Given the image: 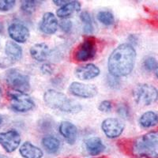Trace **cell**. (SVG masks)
I'll use <instances>...</instances> for the list:
<instances>
[{
	"mask_svg": "<svg viewBox=\"0 0 158 158\" xmlns=\"http://www.w3.org/2000/svg\"><path fill=\"white\" fill-rule=\"evenodd\" d=\"M97 45L96 39L93 36H89L76 48L73 57L77 62H86L94 59L97 54Z\"/></svg>",
	"mask_w": 158,
	"mask_h": 158,
	"instance_id": "obj_6",
	"label": "cell"
},
{
	"mask_svg": "<svg viewBox=\"0 0 158 158\" xmlns=\"http://www.w3.org/2000/svg\"><path fill=\"white\" fill-rule=\"evenodd\" d=\"M81 10V3L77 1H69L67 4L59 8L56 15L62 19H67L73 14L79 12Z\"/></svg>",
	"mask_w": 158,
	"mask_h": 158,
	"instance_id": "obj_18",
	"label": "cell"
},
{
	"mask_svg": "<svg viewBox=\"0 0 158 158\" xmlns=\"http://www.w3.org/2000/svg\"><path fill=\"white\" fill-rule=\"evenodd\" d=\"M2 121H3V118H2V117L1 116V115H0V125H1V124H2Z\"/></svg>",
	"mask_w": 158,
	"mask_h": 158,
	"instance_id": "obj_33",
	"label": "cell"
},
{
	"mask_svg": "<svg viewBox=\"0 0 158 158\" xmlns=\"http://www.w3.org/2000/svg\"><path fill=\"white\" fill-rule=\"evenodd\" d=\"M101 129L108 138L114 139L122 135L125 129V123L118 118H108L101 123Z\"/></svg>",
	"mask_w": 158,
	"mask_h": 158,
	"instance_id": "obj_8",
	"label": "cell"
},
{
	"mask_svg": "<svg viewBox=\"0 0 158 158\" xmlns=\"http://www.w3.org/2000/svg\"><path fill=\"white\" fill-rule=\"evenodd\" d=\"M44 101L50 108L66 113H77L82 107L74 100L68 98L64 94L55 89H48L44 94Z\"/></svg>",
	"mask_w": 158,
	"mask_h": 158,
	"instance_id": "obj_3",
	"label": "cell"
},
{
	"mask_svg": "<svg viewBox=\"0 0 158 158\" xmlns=\"http://www.w3.org/2000/svg\"><path fill=\"white\" fill-rule=\"evenodd\" d=\"M59 131L66 142L70 145H74L77 138V128L70 121H63L59 124Z\"/></svg>",
	"mask_w": 158,
	"mask_h": 158,
	"instance_id": "obj_13",
	"label": "cell"
},
{
	"mask_svg": "<svg viewBox=\"0 0 158 158\" xmlns=\"http://www.w3.org/2000/svg\"><path fill=\"white\" fill-rule=\"evenodd\" d=\"M157 62H156V59L153 56H147L146 59H144L143 61V67L146 69L147 71H153V70H156V67H157Z\"/></svg>",
	"mask_w": 158,
	"mask_h": 158,
	"instance_id": "obj_25",
	"label": "cell"
},
{
	"mask_svg": "<svg viewBox=\"0 0 158 158\" xmlns=\"http://www.w3.org/2000/svg\"><path fill=\"white\" fill-rule=\"evenodd\" d=\"M80 18L83 23V32L85 34H92L94 31V25L89 13L83 11L80 15Z\"/></svg>",
	"mask_w": 158,
	"mask_h": 158,
	"instance_id": "obj_22",
	"label": "cell"
},
{
	"mask_svg": "<svg viewBox=\"0 0 158 158\" xmlns=\"http://www.w3.org/2000/svg\"><path fill=\"white\" fill-rule=\"evenodd\" d=\"M5 80L14 91L27 94L30 89V77L17 69H10L5 74Z\"/></svg>",
	"mask_w": 158,
	"mask_h": 158,
	"instance_id": "obj_5",
	"label": "cell"
},
{
	"mask_svg": "<svg viewBox=\"0 0 158 158\" xmlns=\"http://www.w3.org/2000/svg\"><path fill=\"white\" fill-rule=\"evenodd\" d=\"M15 0H0V11L6 12L9 11L15 6Z\"/></svg>",
	"mask_w": 158,
	"mask_h": 158,
	"instance_id": "obj_26",
	"label": "cell"
},
{
	"mask_svg": "<svg viewBox=\"0 0 158 158\" xmlns=\"http://www.w3.org/2000/svg\"><path fill=\"white\" fill-rule=\"evenodd\" d=\"M69 1H65V0H53V2H54L56 5L57 6H64L65 4H67V2H68Z\"/></svg>",
	"mask_w": 158,
	"mask_h": 158,
	"instance_id": "obj_31",
	"label": "cell"
},
{
	"mask_svg": "<svg viewBox=\"0 0 158 158\" xmlns=\"http://www.w3.org/2000/svg\"><path fill=\"white\" fill-rule=\"evenodd\" d=\"M85 146L88 153L91 156H97L101 154L105 149L104 144L98 137H93L87 139L85 142Z\"/></svg>",
	"mask_w": 158,
	"mask_h": 158,
	"instance_id": "obj_17",
	"label": "cell"
},
{
	"mask_svg": "<svg viewBox=\"0 0 158 158\" xmlns=\"http://www.w3.org/2000/svg\"><path fill=\"white\" fill-rule=\"evenodd\" d=\"M138 123L142 128H151L158 123V114L152 111H146L139 118Z\"/></svg>",
	"mask_w": 158,
	"mask_h": 158,
	"instance_id": "obj_20",
	"label": "cell"
},
{
	"mask_svg": "<svg viewBox=\"0 0 158 158\" xmlns=\"http://www.w3.org/2000/svg\"><path fill=\"white\" fill-rule=\"evenodd\" d=\"M134 101L141 106H149L158 100V89L152 85H137L132 92Z\"/></svg>",
	"mask_w": 158,
	"mask_h": 158,
	"instance_id": "obj_4",
	"label": "cell"
},
{
	"mask_svg": "<svg viewBox=\"0 0 158 158\" xmlns=\"http://www.w3.org/2000/svg\"><path fill=\"white\" fill-rule=\"evenodd\" d=\"M72 22L69 19H63L59 22V26L63 32L69 33L72 29Z\"/></svg>",
	"mask_w": 158,
	"mask_h": 158,
	"instance_id": "obj_28",
	"label": "cell"
},
{
	"mask_svg": "<svg viewBox=\"0 0 158 158\" xmlns=\"http://www.w3.org/2000/svg\"><path fill=\"white\" fill-rule=\"evenodd\" d=\"M118 113L120 116H123V118H127L130 115V111L129 108L127 105L124 104H121L120 106L118 108Z\"/></svg>",
	"mask_w": 158,
	"mask_h": 158,
	"instance_id": "obj_29",
	"label": "cell"
},
{
	"mask_svg": "<svg viewBox=\"0 0 158 158\" xmlns=\"http://www.w3.org/2000/svg\"><path fill=\"white\" fill-rule=\"evenodd\" d=\"M0 158H7V157H6V156H3V155L0 154Z\"/></svg>",
	"mask_w": 158,
	"mask_h": 158,
	"instance_id": "obj_35",
	"label": "cell"
},
{
	"mask_svg": "<svg viewBox=\"0 0 158 158\" xmlns=\"http://www.w3.org/2000/svg\"><path fill=\"white\" fill-rule=\"evenodd\" d=\"M41 70L45 74H52L53 69L50 64H44L41 67Z\"/></svg>",
	"mask_w": 158,
	"mask_h": 158,
	"instance_id": "obj_30",
	"label": "cell"
},
{
	"mask_svg": "<svg viewBox=\"0 0 158 158\" xmlns=\"http://www.w3.org/2000/svg\"><path fill=\"white\" fill-rule=\"evenodd\" d=\"M22 138L16 130L0 133V146L7 153H13L19 147Z\"/></svg>",
	"mask_w": 158,
	"mask_h": 158,
	"instance_id": "obj_10",
	"label": "cell"
},
{
	"mask_svg": "<svg viewBox=\"0 0 158 158\" xmlns=\"http://www.w3.org/2000/svg\"><path fill=\"white\" fill-rule=\"evenodd\" d=\"M112 103L111 101H108V100H105V101H101L100 104H99L98 109L99 111H101V112H104V113H108L112 110Z\"/></svg>",
	"mask_w": 158,
	"mask_h": 158,
	"instance_id": "obj_27",
	"label": "cell"
},
{
	"mask_svg": "<svg viewBox=\"0 0 158 158\" xmlns=\"http://www.w3.org/2000/svg\"><path fill=\"white\" fill-rule=\"evenodd\" d=\"M133 45L125 43L118 45L111 52L108 60V70L112 77H125L133 71L136 59Z\"/></svg>",
	"mask_w": 158,
	"mask_h": 158,
	"instance_id": "obj_1",
	"label": "cell"
},
{
	"mask_svg": "<svg viewBox=\"0 0 158 158\" xmlns=\"http://www.w3.org/2000/svg\"><path fill=\"white\" fill-rule=\"evenodd\" d=\"M10 106L17 112H27L34 108L35 103L32 98L25 93L14 91L9 94Z\"/></svg>",
	"mask_w": 158,
	"mask_h": 158,
	"instance_id": "obj_7",
	"label": "cell"
},
{
	"mask_svg": "<svg viewBox=\"0 0 158 158\" xmlns=\"http://www.w3.org/2000/svg\"><path fill=\"white\" fill-rule=\"evenodd\" d=\"M97 20L99 22L102 23L103 25H106V26H110V25H113L115 22V18L112 13L108 10H102L97 14Z\"/></svg>",
	"mask_w": 158,
	"mask_h": 158,
	"instance_id": "obj_23",
	"label": "cell"
},
{
	"mask_svg": "<svg viewBox=\"0 0 158 158\" xmlns=\"http://www.w3.org/2000/svg\"><path fill=\"white\" fill-rule=\"evenodd\" d=\"M41 144L44 149L50 154H55L60 148V142L57 138L52 135H48L43 138Z\"/></svg>",
	"mask_w": 158,
	"mask_h": 158,
	"instance_id": "obj_21",
	"label": "cell"
},
{
	"mask_svg": "<svg viewBox=\"0 0 158 158\" xmlns=\"http://www.w3.org/2000/svg\"><path fill=\"white\" fill-rule=\"evenodd\" d=\"M131 154L135 157H158V130L135 138L130 146Z\"/></svg>",
	"mask_w": 158,
	"mask_h": 158,
	"instance_id": "obj_2",
	"label": "cell"
},
{
	"mask_svg": "<svg viewBox=\"0 0 158 158\" xmlns=\"http://www.w3.org/2000/svg\"><path fill=\"white\" fill-rule=\"evenodd\" d=\"M5 53L10 63L18 61L22 57V48L19 44L14 41H8L6 44Z\"/></svg>",
	"mask_w": 158,
	"mask_h": 158,
	"instance_id": "obj_19",
	"label": "cell"
},
{
	"mask_svg": "<svg viewBox=\"0 0 158 158\" xmlns=\"http://www.w3.org/2000/svg\"><path fill=\"white\" fill-rule=\"evenodd\" d=\"M68 90L71 95L80 98H93L98 94V89L94 85L85 84L78 81L72 82L69 86Z\"/></svg>",
	"mask_w": 158,
	"mask_h": 158,
	"instance_id": "obj_9",
	"label": "cell"
},
{
	"mask_svg": "<svg viewBox=\"0 0 158 158\" xmlns=\"http://www.w3.org/2000/svg\"><path fill=\"white\" fill-rule=\"evenodd\" d=\"M155 74H156V77H157V78H158V65H157V67H156V70H155Z\"/></svg>",
	"mask_w": 158,
	"mask_h": 158,
	"instance_id": "obj_32",
	"label": "cell"
},
{
	"mask_svg": "<svg viewBox=\"0 0 158 158\" xmlns=\"http://www.w3.org/2000/svg\"><path fill=\"white\" fill-rule=\"evenodd\" d=\"M30 55L33 59L37 62H44L50 56V49L48 45L45 43H38L32 46Z\"/></svg>",
	"mask_w": 158,
	"mask_h": 158,
	"instance_id": "obj_15",
	"label": "cell"
},
{
	"mask_svg": "<svg viewBox=\"0 0 158 158\" xmlns=\"http://www.w3.org/2000/svg\"><path fill=\"white\" fill-rule=\"evenodd\" d=\"M40 2L33 1V0H25L22 1L21 5V9L26 15H32L35 12L37 6H39Z\"/></svg>",
	"mask_w": 158,
	"mask_h": 158,
	"instance_id": "obj_24",
	"label": "cell"
},
{
	"mask_svg": "<svg viewBox=\"0 0 158 158\" xmlns=\"http://www.w3.org/2000/svg\"><path fill=\"white\" fill-rule=\"evenodd\" d=\"M8 33L13 40L17 43H25L29 40L30 32L27 26L21 22H13L8 27Z\"/></svg>",
	"mask_w": 158,
	"mask_h": 158,
	"instance_id": "obj_11",
	"label": "cell"
},
{
	"mask_svg": "<svg viewBox=\"0 0 158 158\" xmlns=\"http://www.w3.org/2000/svg\"><path fill=\"white\" fill-rule=\"evenodd\" d=\"M59 28L57 18L52 12H46L42 17L40 22V29L43 33L47 35L55 34Z\"/></svg>",
	"mask_w": 158,
	"mask_h": 158,
	"instance_id": "obj_12",
	"label": "cell"
},
{
	"mask_svg": "<svg viewBox=\"0 0 158 158\" xmlns=\"http://www.w3.org/2000/svg\"><path fill=\"white\" fill-rule=\"evenodd\" d=\"M19 153L23 158H42L44 153L41 149L29 142H25L19 149Z\"/></svg>",
	"mask_w": 158,
	"mask_h": 158,
	"instance_id": "obj_16",
	"label": "cell"
},
{
	"mask_svg": "<svg viewBox=\"0 0 158 158\" xmlns=\"http://www.w3.org/2000/svg\"><path fill=\"white\" fill-rule=\"evenodd\" d=\"M2 28H3V27H2V24H1V23H0V32H2Z\"/></svg>",
	"mask_w": 158,
	"mask_h": 158,
	"instance_id": "obj_34",
	"label": "cell"
},
{
	"mask_svg": "<svg viewBox=\"0 0 158 158\" xmlns=\"http://www.w3.org/2000/svg\"><path fill=\"white\" fill-rule=\"evenodd\" d=\"M1 96H2V89L0 88V97H1Z\"/></svg>",
	"mask_w": 158,
	"mask_h": 158,
	"instance_id": "obj_36",
	"label": "cell"
},
{
	"mask_svg": "<svg viewBox=\"0 0 158 158\" xmlns=\"http://www.w3.org/2000/svg\"><path fill=\"white\" fill-rule=\"evenodd\" d=\"M100 74L101 70L94 63H88L84 66H81L75 70V76L82 81H88L95 78L98 77Z\"/></svg>",
	"mask_w": 158,
	"mask_h": 158,
	"instance_id": "obj_14",
	"label": "cell"
}]
</instances>
